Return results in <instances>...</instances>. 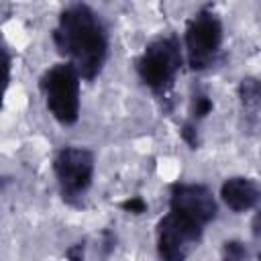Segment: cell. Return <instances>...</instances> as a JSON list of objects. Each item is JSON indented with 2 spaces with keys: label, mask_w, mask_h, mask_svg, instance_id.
Segmentation results:
<instances>
[{
  "label": "cell",
  "mask_w": 261,
  "mask_h": 261,
  "mask_svg": "<svg viewBox=\"0 0 261 261\" xmlns=\"http://www.w3.org/2000/svg\"><path fill=\"white\" fill-rule=\"evenodd\" d=\"M181 139H184V141L190 145V149H198L200 139H198V128H196V122H192V120L184 122V126H181Z\"/></svg>",
  "instance_id": "13"
},
{
  "label": "cell",
  "mask_w": 261,
  "mask_h": 261,
  "mask_svg": "<svg viewBox=\"0 0 261 261\" xmlns=\"http://www.w3.org/2000/svg\"><path fill=\"white\" fill-rule=\"evenodd\" d=\"M80 80L77 71L65 61L49 67L39 82L47 110L65 126L80 118Z\"/></svg>",
  "instance_id": "3"
},
{
  "label": "cell",
  "mask_w": 261,
  "mask_h": 261,
  "mask_svg": "<svg viewBox=\"0 0 261 261\" xmlns=\"http://www.w3.org/2000/svg\"><path fill=\"white\" fill-rule=\"evenodd\" d=\"M169 210L206 228L216 218L218 204L208 186L177 181L169 188Z\"/></svg>",
  "instance_id": "7"
},
{
  "label": "cell",
  "mask_w": 261,
  "mask_h": 261,
  "mask_svg": "<svg viewBox=\"0 0 261 261\" xmlns=\"http://www.w3.org/2000/svg\"><path fill=\"white\" fill-rule=\"evenodd\" d=\"M53 171L63 202L69 206H82L94 179V153L86 147L67 145L57 151Z\"/></svg>",
  "instance_id": "4"
},
{
  "label": "cell",
  "mask_w": 261,
  "mask_h": 261,
  "mask_svg": "<svg viewBox=\"0 0 261 261\" xmlns=\"http://www.w3.org/2000/svg\"><path fill=\"white\" fill-rule=\"evenodd\" d=\"M10 69H12V59H10V53H8L2 37H0V106L4 102L8 84H10Z\"/></svg>",
  "instance_id": "10"
},
{
  "label": "cell",
  "mask_w": 261,
  "mask_h": 261,
  "mask_svg": "<svg viewBox=\"0 0 261 261\" xmlns=\"http://www.w3.org/2000/svg\"><path fill=\"white\" fill-rule=\"evenodd\" d=\"M220 198L232 212H247L259 202V186L251 177L234 175L220 186Z\"/></svg>",
  "instance_id": "8"
},
{
  "label": "cell",
  "mask_w": 261,
  "mask_h": 261,
  "mask_svg": "<svg viewBox=\"0 0 261 261\" xmlns=\"http://www.w3.org/2000/svg\"><path fill=\"white\" fill-rule=\"evenodd\" d=\"M184 65L181 45L175 35L153 39L137 57L135 67L141 82L157 96H167Z\"/></svg>",
  "instance_id": "2"
},
{
  "label": "cell",
  "mask_w": 261,
  "mask_h": 261,
  "mask_svg": "<svg viewBox=\"0 0 261 261\" xmlns=\"http://www.w3.org/2000/svg\"><path fill=\"white\" fill-rule=\"evenodd\" d=\"M120 208L126 210V212H133V214H143V212L147 210V202H145L141 196H133V198L124 200V202L120 204Z\"/></svg>",
  "instance_id": "14"
},
{
  "label": "cell",
  "mask_w": 261,
  "mask_h": 261,
  "mask_svg": "<svg viewBox=\"0 0 261 261\" xmlns=\"http://www.w3.org/2000/svg\"><path fill=\"white\" fill-rule=\"evenodd\" d=\"M84 251H86L84 241H82V243H73L71 247H67L65 259H67V261H84Z\"/></svg>",
  "instance_id": "15"
},
{
  "label": "cell",
  "mask_w": 261,
  "mask_h": 261,
  "mask_svg": "<svg viewBox=\"0 0 261 261\" xmlns=\"http://www.w3.org/2000/svg\"><path fill=\"white\" fill-rule=\"evenodd\" d=\"M212 108H214V104H212V100L206 96V94H198V96H194V100H192V110H190V114H192V122H198V120H202L204 116H208L210 112H212Z\"/></svg>",
  "instance_id": "12"
},
{
  "label": "cell",
  "mask_w": 261,
  "mask_h": 261,
  "mask_svg": "<svg viewBox=\"0 0 261 261\" xmlns=\"http://www.w3.org/2000/svg\"><path fill=\"white\" fill-rule=\"evenodd\" d=\"M157 255L161 261H186L194 247L202 241L204 226L184 218L175 212H167L157 222Z\"/></svg>",
  "instance_id": "6"
},
{
  "label": "cell",
  "mask_w": 261,
  "mask_h": 261,
  "mask_svg": "<svg viewBox=\"0 0 261 261\" xmlns=\"http://www.w3.org/2000/svg\"><path fill=\"white\" fill-rule=\"evenodd\" d=\"M184 47L188 63L196 71H202L216 61L222 47V22L210 6H204L188 20Z\"/></svg>",
  "instance_id": "5"
},
{
  "label": "cell",
  "mask_w": 261,
  "mask_h": 261,
  "mask_svg": "<svg viewBox=\"0 0 261 261\" xmlns=\"http://www.w3.org/2000/svg\"><path fill=\"white\" fill-rule=\"evenodd\" d=\"M53 43L82 80L100 75L108 57V33L102 18L88 4L67 6L53 29Z\"/></svg>",
  "instance_id": "1"
},
{
  "label": "cell",
  "mask_w": 261,
  "mask_h": 261,
  "mask_svg": "<svg viewBox=\"0 0 261 261\" xmlns=\"http://www.w3.org/2000/svg\"><path fill=\"white\" fill-rule=\"evenodd\" d=\"M222 261H253L249 249L241 241H226L222 245Z\"/></svg>",
  "instance_id": "11"
},
{
  "label": "cell",
  "mask_w": 261,
  "mask_h": 261,
  "mask_svg": "<svg viewBox=\"0 0 261 261\" xmlns=\"http://www.w3.org/2000/svg\"><path fill=\"white\" fill-rule=\"evenodd\" d=\"M259 82L255 77H245L239 86V98L241 104L245 108V114L255 122L257 120V112H259Z\"/></svg>",
  "instance_id": "9"
}]
</instances>
